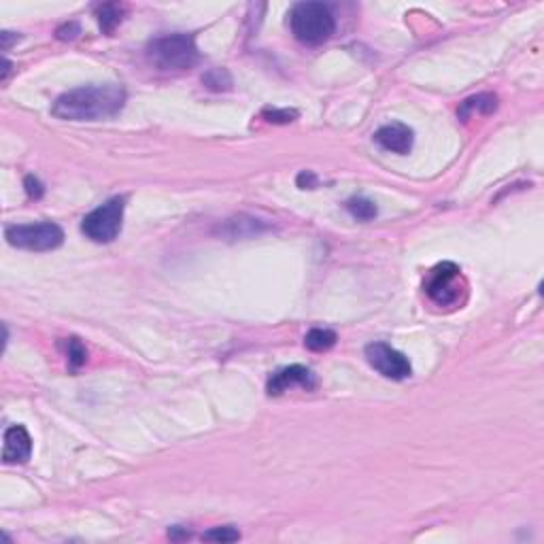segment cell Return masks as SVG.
Segmentation results:
<instances>
[{
    "label": "cell",
    "mask_w": 544,
    "mask_h": 544,
    "mask_svg": "<svg viewBox=\"0 0 544 544\" xmlns=\"http://www.w3.org/2000/svg\"><path fill=\"white\" fill-rule=\"evenodd\" d=\"M126 105L122 85H83L64 92L51 107V113L68 122H98L117 115Z\"/></svg>",
    "instance_id": "obj_1"
},
{
    "label": "cell",
    "mask_w": 544,
    "mask_h": 544,
    "mask_svg": "<svg viewBox=\"0 0 544 544\" xmlns=\"http://www.w3.org/2000/svg\"><path fill=\"white\" fill-rule=\"evenodd\" d=\"M147 60L157 70H187L198 64L200 53L192 34L174 32L153 38L147 45Z\"/></svg>",
    "instance_id": "obj_2"
},
{
    "label": "cell",
    "mask_w": 544,
    "mask_h": 544,
    "mask_svg": "<svg viewBox=\"0 0 544 544\" xmlns=\"http://www.w3.org/2000/svg\"><path fill=\"white\" fill-rule=\"evenodd\" d=\"M289 28L300 43L321 45L334 34L336 21H334V15L328 4L298 2L289 11Z\"/></svg>",
    "instance_id": "obj_3"
},
{
    "label": "cell",
    "mask_w": 544,
    "mask_h": 544,
    "mask_svg": "<svg viewBox=\"0 0 544 544\" xmlns=\"http://www.w3.org/2000/svg\"><path fill=\"white\" fill-rule=\"evenodd\" d=\"M468 283L461 274V268L453 262H442L431 268L425 278V293L438 306H457L464 302V293Z\"/></svg>",
    "instance_id": "obj_4"
},
{
    "label": "cell",
    "mask_w": 544,
    "mask_h": 544,
    "mask_svg": "<svg viewBox=\"0 0 544 544\" xmlns=\"http://www.w3.org/2000/svg\"><path fill=\"white\" fill-rule=\"evenodd\" d=\"M124 209H126V198L115 196L88 213L81 221L83 234L94 241V243H111L117 239L122 232V221H124Z\"/></svg>",
    "instance_id": "obj_5"
},
{
    "label": "cell",
    "mask_w": 544,
    "mask_h": 544,
    "mask_svg": "<svg viewBox=\"0 0 544 544\" xmlns=\"http://www.w3.org/2000/svg\"><path fill=\"white\" fill-rule=\"evenodd\" d=\"M9 245L26 251H51L64 243V232L58 224L41 221L26 226H9L4 230Z\"/></svg>",
    "instance_id": "obj_6"
},
{
    "label": "cell",
    "mask_w": 544,
    "mask_h": 544,
    "mask_svg": "<svg viewBox=\"0 0 544 544\" xmlns=\"http://www.w3.org/2000/svg\"><path fill=\"white\" fill-rule=\"evenodd\" d=\"M366 360L385 379L404 381L412 375V366H410L407 355L396 351L387 342H370L366 347Z\"/></svg>",
    "instance_id": "obj_7"
},
{
    "label": "cell",
    "mask_w": 544,
    "mask_h": 544,
    "mask_svg": "<svg viewBox=\"0 0 544 544\" xmlns=\"http://www.w3.org/2000/svg\"><path fill=\"white\" fill-rule=\"evenodd\" d=\"M291 387H302L306 392L317 387V379L313 375V370H308L306 366H287L278 372H274L268 379L266 392L268 396H281L283 392L291 389Z\"/></svg>",
    "instance_id": "obj_8"
},
{
    "label": "cell",
    "mask_w": 544,
    "mask_h": 544,
    "mask_svg": "<svg viewBox=\"0 0 544 544\" xmlns=\"http://www.w3.org/2000/svg\"><path fill=\"white\" fill-rule=\"evenodd\" d=\"M32 455V438L23 425H11L4 431L2 461L4 464H23Z\"/></svg>",
    "instance_id": "obj_9"
},
{
    "label": "cell",
    "mask_w": 544,
    "mask_h": 544,
    "mask_svg": "<svg viewBox=\"0 0 544 544\" xmlns=\"http://www.w3.org/2000/svg\"><path fill=\"white\" fill-rule=\"evenodd\" d=\"M375 140L392 151V153H398V155H407L408 151L412 149V142H414V135L412 130L408 128L407 124H400V122H394V124H387L383 128H379L375 132Z\"/></svg>",
    "instance_id": "obj_10"
},
{
    "label": "cell",
    "mask_w": 544,
    "mask_h": 544,
    "mask_svg": "<svg viewBox=\"0 0 544 544\" xmlns=\"http://www.w3.org/2000/svg\"><path fill=\"white\" fill-rule=\"evenodd\" d=\"M496 109H498V96H496V94H476V96H470V98H466V100L461 103L457 115H459V120L466 122V120L472 117L474 113H478V115H491Z\"/></svg>",
    "instance_id": "obj_11"
},
{
    "label": "cell",
    "mask_w": 544,
    "mask_h": 544,
    "mask_svg": "<svg viewBox=\"0 0 544 544\" xmlns=\"http://www.w3.org/2000/svg\"><path fill=\"white\" fill-rule=\"evenodd\" d=\"M60 347L64 349V355H66V362H68V366H70V370H79L81 366H85V362H88V349H85V345H83L79 338H75V336L62 338Z\"/></svg>",
    "instance_id": "obj_12"
},
{
    "label": "cell",
    "mask_w": 544,
    "mask_h": 544,
    "mask_svg": "<svg viewBox=\"0 0 544 544\" xmlns=\"http://www.w3.org/2000/svg\"><path fill=\"white\" fill-rule=\"evenodd\" d=\"M338 336L334 330L328 328H313L306 336H304V345L310 351H328L336 345Z\"/></svg>",
    "instance_id": "obj_13"
},
{
    "label": "cell",
    "mask_w": 544,
    "mask_h": 544,
    "mask_svg": "<svg viewBox=\"0 0 544 544\" xmlns=\"http://www.w3.org/2000/svg\"><path fill=\"white\" fill-rule=\"evenodd\" d=\"M98 23L103 28V32L111 34L124 19V6L122 4H115V2H109V4H103L98 6Z\"/></svg>",
    "instance_id": "obj_14"
},
{
    "label": "cell",
    "mask_w": 544,
    "mask_h": 544,
    "mask_svg": "<svg viewBox=\"0 0 544 544\" xmlns=\"http://www.w3.org/2000/svg\"><path fill=\"white\" fill-rule=\"evenodd\" d=\"M347 211H349L355 219H360V221H370V219H375L377 213H379L377 204H375L372 200H368V198H351V200L347 202Z\"/></svg>",
    "instance_id": "obj_15"
},
{
    "label": "cell",
    "mask_w": 544,
    "mask_h": 544,
    "mask_svg": "<svg viewBox=\"0 0 544 544\" xmlns=\"http://www.w3.org/2000/svg\"><path fill=\"white\" fill-rule=\"evenodd\" d=\"M204 85L209 90H215V92H221V90H230L232 85V77L228 75V70H221V68H215V70H209L204 77H202Z\"/></svg>",
    "instance_id": "obj_16"
},
{
    "label": "cell",
    "mask_w": 544,
    "mask_h": 544,
    "mask_svg": "<svg viewBox=\"0 0 544 544\" xmlns=\"http://www.w3.org/2000/svg\"><path fill=\"white\" fill-rule=\"evenodd\" d=\"M202 538L209 540V543H236L241 538V532L232 525H224V528L209 530Z\"/></svg>",
    "instance_id": "obj_17"
},
{
    "label": "cell",
    "mask_w": 544,
    "mask_h": 544,
    "mask_svg": "<svg viewBox=\"0 0 544 544\" xmlns=\"http://www.w3.org/2000/svg\"><path fill=\"white\" fill-rule=\"evenodd\" d=\"M262 117L266 120V122H271V124H291L295 117H298V111H293V109H264L262 111Z\"/></svg>",
    "instance_id": "obj_18"
},
{
    "label": "cell",
    "mask_w": 544,
    "mask_h": 544,
    "mask_svg": "<svg viewBox=\"0 0 544 544\" xmlns=\"http://www.w3.org/2000/svg\"><path fill=\"white\" fill-rule=\"evenodd\" d=\"M23 187H26V194H28L30 198H34V200L43 198V194H45L43 183H41L34 174H28V177L23 179Z\"/></svg>",
    "instance_id": "obj_19"
},
{
    "label": "cell",
    "mask_w": 544,
    "mask_h": 544,
    "mask_svg": "<svg viewBox=\"0 0 544 544\" xmlns=\"http://www.w3.org/2000/svg\"><path fill=\"white\" fill-rule=\"evenodd\" d=\"M56 34H58L60 41H73V38L79 34V23H77V21H68V23L60 26V28L56 30Z\"/></svg>",
    "instance_id": "obj_20"
},
{
    "label": "cell",
    "mask_w": 544,
    "mask_h": 544,
    "mask_svg": "<svg viewBox=\"0 0 544 544\" xmlns=\"http://www.w3.org/2000/svg\"><path fill=\"white\" fill-rule=\"evenodd\" d=\"M295 181H298V187H302V189H313V187L317 185V177H315V172H310V170L300 172Z\"/></svg>",
    "instance_id": "obj_21"
},
{
    "label": "cell",
    "mask_w": 544,
    "mask_h": 544,
    "mask_svg": "<svg viewBox=\"0 0 544 544\" xmlns=\"http://www.w3.org/2000/svg\"><path fill=\"white\" fill-rule=\"evenodd\" d=\"M0 36H2V49H4V51L9 49V45H11L13 41H17V38H19V36H17V34H13V32H2Z\"/></svg>",
    "instance_id": "obj_22"
},
{
    "label": "cell",
    "mask_w": 544,
    "mask_h": 544,
    "mask_svg": "<svg viewBox=\"0 0 544 544\" xmlns=\"http://www.w3.org/2000/svg\"><path fill=\"white\" fill-rule=\"evenodd\" d=\"M2 66H4V68H2V75H0V79H2V81H6V77H9V73H11V62L4 58V60H2Z\"/></svg>",
    "instance_id": "obj_23"
}]
</instances>
